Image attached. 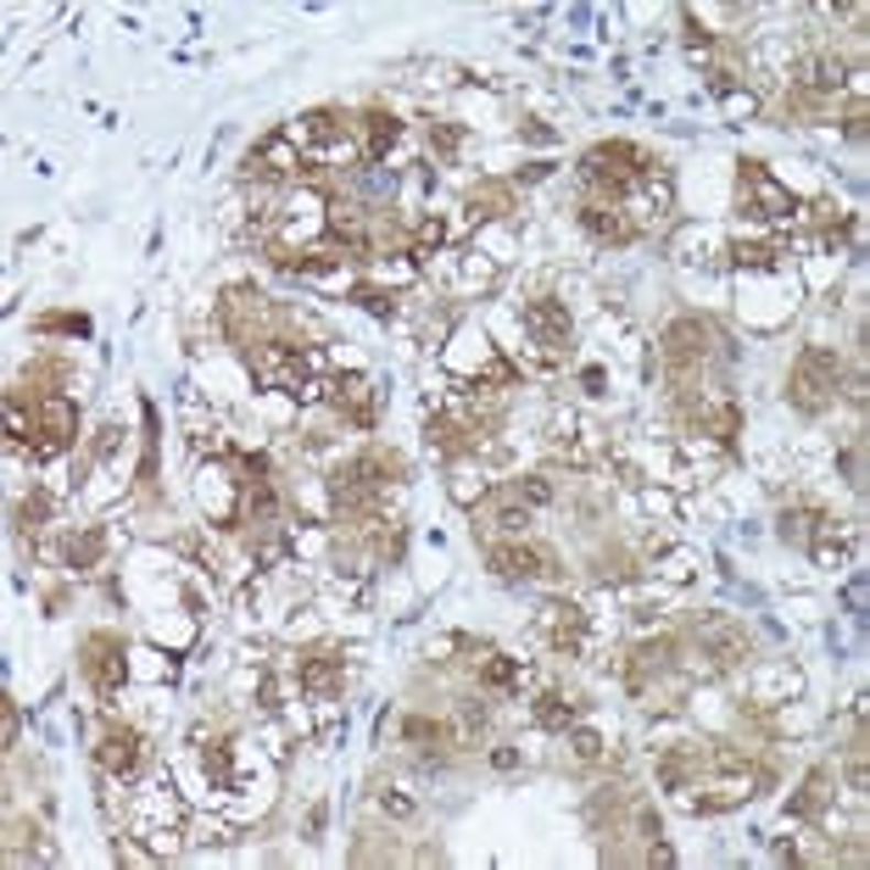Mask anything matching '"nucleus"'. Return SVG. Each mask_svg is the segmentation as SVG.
Wrapping results in <instances>:
<instances>
[{"instance_id": "f257e3e1", "label": "nucleus", "mask_w": 870, "mask_h": 870, "mask_svg": "<svg viewBox=\"0 0 870 870\" xmlns=\"http://www.w3.org/2000/svg\"><path fill=\"white\" fill-rule=\"evenodd\" d=\"M580 173H586V185L602 191V196H626L637 180H648L653 173V156L626 145V140H608V145H591L580 156Z\"/></svg>"}, {"instance_id": "f03ea898", "label": "nucleus", "mask_w": 870, "mask_h": 870, "mask_svg": "<svg viewBox=\"0 0 870 870\" xmlns=\"http://www.w3.org/2000/svg\"><path fill=\"white\" fill-rule=\"evenodd\" d=\"M837 385H842V358L831 352V346H804L793 374H787V402L798 413H820L837 396Z\"/></svg>"}, {"instance_id": "7ed1b4c3", "label": "nucleus", "mask_w": 870, "mask_h": 870, "mask_svg": "<svg viewBox=\"0 0 870 870\" xmlns=\"http://www.w3.org/2000/svg\"><path fill=\"white\" fill-rule=\"evenodd\" d=\"M396 475H402V458H396V453H363V458H352V464L335 475V502H340V508H363V502L380 497Z\"/></svg>"}, {"instance_id": "20e7f679", "label": "nucleus", "mask_w": 870, "mask_h": 870, "mask_svg": "<svg viewBox=\"0 0 870 870\" xmlns=\"http://www.w3.org/2000/svg\"><path fill=\"white\" fill-rule=\"evenodd\" d=\"M251 374H257V385H269V391H302L307 374H313V358L302 352V346H291V340H257L251 346Z\"/></svg>"}, {"instance_id": "39448f33", "label": "nucleus", "mask_w": 870, "mask_h": 870, "mask_svg": "<svg viewBox=\"0 0 870 870\" xmlns=\"http://www.w3.org/2000/svg\"><path fill=\"white\" fill-rule=\"evenodd\" d=\"M681 418L692 429L715 435V442H737V429H742V413H737L731 391H681Z\"/></svg>"}, {"instance_id": "423d86ee", "label": "nucleus", "mask_w": 870, "mask_h": 870, "mask_svg": "<svg viewBox=\"0 0 870 870\" xmlns=\"http://www.w3.org/2000/svg\"><path fill=\"white\" fill-rule=\"evenodd\" d=\"M659 346H664V363L670 369H704L715 358V346H720V329L709 318H675Z\"/></svg>"}, {"instance_id": "0eeeda50", "label": "nucleus", "mask_w": 870, "mask_h": 870, "mask_svg": "<svg viewBox=\"0 0 870 870\" xmlns=\"http://www.w3.org/2000/svg\"><path fill=\"white\" fill-rule=\"evenodd\" d=\"M34 435H40V442H29L34 458H56V453H67V447H73V435H78V407H73L62 391H45V396L34 402Z\"/></svg>"}, {"instance_id": "6e6552de", "label": "nucleus", "mask_w": 870, "mask_h": 870, "mask_svg": "<svg viewBox=\"0 0 870 870\" xmlns=\"http://www.w3.org/2000/svg\"><path fill=\"white\" fill-rule=\"evenodd\" d=\"M742 207H748L753 218H793V213H798L793 191L781 185V180H770L764 162H742Z\"/></svg>"}, {"instance_id": "1a4fd4ad", "label": "nucleus", "mask_w": 870, "mask_h": 870, "mask_svg": "<svg viewBox=\"0 0 870 870\" xmlns=\"http://www.w3.org/2000/svg\"><path fill=\"white\" fill-rule=\"evenodd\" d=\"M486 558H491V569L502 580H547V575H558V558L547 547H531V542H491Z\"/></svg>"}, {"instance_id": "9d476101", "label": "nucleus", "mask_w": 870, "mask_h": 870, "mask_svg": "<svg viewBox=\"0 0 870 870\" xmlns=\"http://www.w3.org/2000/svg\"><path fill=\"white\" fill-rule=\"evenodd\" d=\"M96 764H101L107 775H118V781H134L140 764H145V742H140V731L112 726V731L101 737V748H96Z\"/></svg>"}, {"instance_id": "9b49d317", "label": "nucleus", "mask_w": 870, "mask_h": 870, "mask_svg": "<svg viewBox=\"0 0 870 870\" xmlns=\"http://www.w3.org/2000/svg\"><path fill=\"white\" fill-rule=\"evenodd\" d=\"M84 675L101 686V698H118V686H123V642L118 637H90L84 642Z\"/></svg>"}, {"instance_id": "f8f14e48", "label": "nucleus", "mask_w": 870, "mask_h": 870, "mask_svg": "<svg viewBox=\"0 0 870 870\" xmlns=\"http://www.w3.org/2000/svg\"><path fill=\"white\" fill-rule=\"evenodd\" d=\"M291 173H302V156H296V145L285 134H269L246 156V180H269L274 185V180H291Z\"/></svg>"}, {"instance_id": "ddd939ff", "label": "nucleus", "mask_w": 870, "mask_h": 870, "mask_svg": "<svg viewBox=\"0 0 870 870\" xmlns=\"http://www.w3.org/2000/svg\"><path fill=\"white\" fill-rule=\"evenodd\" d=\"M781 536H787L793 547H809V553L831 558V536H837V525H831L826 513H815V508H793V513H781Z\"/></svg>"}, {"instance_id": "4468645a", "label": "nucleus", "mask_w": 870, "mask_h": 870, "mask_svg": "<svg viewBox=\"0 0 870 870\" xmlns=\"http://www.w3.org/2000/svg\"><path fill=\"white\" fill-rule=\"evenodd\" d=\"M475 519H480V531H491V536H525V525H531V508L513 497V486L508 491H497V497H486L480 508H475Z\"/></svg>"}, {"instance_id": "2eb2a0df", "label": "nucleus", "mask_w": 870, "mask_h": 870, "mask_svg": "<svg viewBox=\"0 0 870 870\" xmlns=\"http://www.w3.org/2000/svg\"><path fill=\"white\" fill-rule=\"evenodd\" d=\"M698 648H704V659H715L720 670H731V664L748 659V631L731 626V620H704L698 626Z\"/></svg>"}, {"instance_id": "dca6fc26", "label": "nucleus", "mask_w": 870, "mask_h": 870, "mask_svg": "<svg viewBox=\"0 0 870 870\" xmlns=\"http://www.w3.org/2000/svg\"><path fill=\"white\" fill-rule=\"evenodd\" d=\"M525 329L547 346V352H564L569 346V307L564 302H525Z\"/></svg>"}, {"instance_id": "f3484780", "label": "nucleus", "mask_w": 870, "mask_h": 870, "mask_svg": "<svg viewBox=\"0 0 870 870\" xmlns=\"http://www.w3.org/2000/svg\"><path fill=\"white\" fill-rule=\"evenodd\" d=\"M580 229L597 235V240H615V246L637 240V224H631L615 202H586V207H580Z\"/></svg>"}, {"instance_id": "a211bd4d", "label": "nucleus", "mask_w": 870, "mask_h": 870, "mask_svg": "<svg viewBox=\"0 0 870 870\" xmlns=\"http://www.w3.org/2000/svg\"><path fill=\"white\" fill-rule=\"evenodd\" d=\"M542 626H547V642H553L558 653H580V648H586V615H580L575 602H553Z\"/></svg>"}, {"instance_id": "6ab92c4d", "label": "nucleus", "mask_w": 870, "mask_h": 870, "mask_svg": "<svg viewBox=\"0 0 870 870\" xmlns=\"http://www.w3.org/2000/svg\"><path fill=\"white\" fill-rule=\"evenodd\" d=\"M340 681H346V659H335V653H307L302 659V686L318 692V698H329Z\"/></svg>"}, {"instance_id": "aec40b11", "label": "nucleus", "mask_w": 870, "mask_h": 870, "mask_svg": "<svg viewBox=\"0 0 870 870\" xmlns=\"http://www.w3.org/2000/svg\"><path fill=\"white\" fill-rule=\"evenodd\" d=\"M831 787H837V770H815L804 787H798V798L787 804V815L793 820H809V815H820L826 804H831Z\"/></svg>"}, {"instance_id": "412c9836", "label": "nucleus", "mask_w": 870, "mask_h": 870, "mask_svg": "<svg viewBox=\"0 0 870 870\" xmlns=\"http://www.w3.org/2000/svg\"><path fill=\"white\" fill-rule=\"evenodd\" d=\"M675 670V642H642L637 653H631V681L642 686V681H653V675H670Z\"/></svg>"}, {"instance_id": "4be33fe9", "label": "nucleus", "mask_w": 870, "mask_h": 870, "mask_svg": "<svg viewBox=\"0 0 870 870\" xmlns=\"http://www.w3.org/2000/svg\"><path fill=\"white\" fill-rule=\"evenodd\" d=\"M396 140H402V123H396L391 112H369V118H363V156H369V162H380Z\"/></svg>"}, {"instance_id": "5701e85b", "label": "nucleus", "mask_w": 870, "mask_h": 870, "mask_svg": "<svg viewBox=\"0 0 870 870\" xmlns=\"http://www.w3.org/2000/svg\"><path fill=\"white\" fill-rule=\"evenodd\" d=\"M340 413H352L358 424H369L374 418V396H369V385L363 380H335V396H329Z\"/></svg>"}, {"instance_id": "b1692460", "label": "nucleus", "mask_w": 870, "mask_h": 870, "mask_svg": "<svg viewBox=\"0 0 870 870\" xmlns=\"http://www.w3.org/2000/svg\"><path fill=\"white\" fill-rule=\"evenodd\" d=\"M202 508L218 519V525H229L235 519V486L224 475H202Z\"/></svg>"}, {"instance_id": "393cba45", "label": "nucleus", "mask_w": 870, "mask_h": 870, "mask_svg": "<svg viewBox=\"0 0 870 870\" xmlns=\"http://www.w3.org/2000/svg\"><path fill=\"white\" fill-rule=\"evenodd\" d=\"M340 134H346V118L329 112V107H318V112L302 118V140H313V145H329V140H340Z\"/></svg>"}, {"instance_id": "a878e982", "label": "nucleus", "mask_w": 870, "mask_h": 870, "mask_svg": "<svg viewBox=\"0 0 870 870\" xmlns=\"http://www.w3.org/2000/svg\"><path fill=\"white\" fill-rule=\"evenodd\" d=\"M101 547H107V536H101V531H84V536H67L62 558H67V569H90V564L101 558Z\"/></svg>"}, {"instance_id": "bb28decb", "label": "nucleus", "mask_w": 870, "mask_h": 870, "mask_svg": "<svg viewBox=\"0 0 870 870\" xmlns=\"http://www.w3.org/2000/svg\"><path fill=\"white\" fill-rule=\"evenodd\" d=\"M731 257H737V269H775L787 251L770 246V240H737V251H731Z\"/></svg>"}, {"instance_id": "cd10ccee", "label": "nucleus", "mask_w": 870, "mask_h": 870, "mask_svg": "<svg viewBox=\"0 0 870 870\" xmlns=\"http://www.w3.org/2000/svg\"><path fill=\"white\" fill-rule=\"evenodd\" d=\"M469 213L475 218H502V213H513V196L502 185H480V191H469Z\"/></svg>"}, {"instance_id": "c85d7f7f", "label": "nucleus", "mask_w": 870, "mask_h": 870, "mask_svg": "<svg viewBox=\"0 0 870 870\" xmlns=\"http://www.w3.org/2000/svg\"><path fill=\"white\" fill-rule=\"evenodd\" d=\"M536 720H542L547 731H569V726H575V704L564 698V692H547V698L536 704Z\"/></svg>"}, {"instance_id": "c756f323", "label": "nucleus", "mask_w": 870, "mask_h": 870, "mask_svg": "<svg viewBox=\"0 0 870 870\" xmlns=\"http://www.w3.org/2000/svg\"><path fill=\"white\" fill-rule=\"evenodd\" d=\"M569 748H575V764H597L608 753V742L597 731H569Z\"/></svg>"}, {"instance_id": "7c9ffc66", "label": "nucleus", "mask_w": 870, "mask_h": 870, "mask_svg": "<svg viewBox=\"0 0 870 870\" xmlns=\"http://www.w3.org/2000/svg\"><path fill=\"white\" fill-rule=\"evenodd\" d=\"M480 675H486L491 686H513V681H519V664H508V659L486 653V659H480Z\"/></svg>"}, {"instance_id": "2f4dec72", "label": "nucleus", "mask_w": 870, "mask_h": 870, "mask_svg": "<svg viewBox=\"0 0 870 870\" xmlns=\"http://www.w3.org/2000/svg\"><path fill=\"white\" fill-rule=\"evenodd\" d=\"M40 329H51V335H90V318H73V313H51V318H40Z\"/></svg>"}, {"instance_id": "473e14b6", "label": "nucleus", "mask_w": 870, "mask_h": 870, "mask_svg": "<svg viewBox=\"0 0 870 870\" xmlns=\"http://www.w3.org/2000/svg\"><path fill=\"white\" fill-rule=\"evenodd\" d=\"M513 497L519 502H553V486L547 480H513Z\"/></svg>"}, {"instance_id": "72a5a7b5", "label": "nucleus", "mask_w": 870, "mask_h": 870, "mask_svg": "<svg viewBox=\"0 0 870 870\" xmlns=\"http://www.w3.org/2000/svg\"><path fill=\"white\" fill-rule=\"evenodd\" d=\"M207 775H213V781H229V742H213V748H207Z\"/></svg>"}, {"instance_id": "f704fd0d", "label": "nucleus", "mask_w": 870, "mask_h": 870, "mask_svg": "<svg viewBox=\"0 0 870 870\" xmlns=\"http://www.w3.org/2000/svg\"><path fill=\"white\" fill-rule=\"evenodd\" d=\"M429 145L442 151V156H453V151H458V129H453V123H435V129H429Z\"/></svg>"}, {"instance_id": "c9c22d12", "label": "nucleus", "mask_w": 870, "mask_h": 870, "mask_svg": "<svg viewBox=\"0 0 870 870\" xmlns=\"http://www.w3.org/2000/svg\"><path fill=\"white\" fill-rule=\"evenodd\" d=\"M809 224H815V229H831V224H842V207H831V202H815V207H809Z\"/></svg>"}, {"instance_id": "e433bc0d", "label": "nucleus", "mask_w": 870, "mask_h": 870, "mask_svg": "<svg viewBox=\"0 0 870 870\" xmlns=\"http://www.w3.org/2000/svg\"><path fill=\"white\" fill-rule=\"evenodd\" d=\"M380 804H385V815H396V820H407V815H413V798H407V793H396V787H391V793H380Z\"/></svg>"}, {"instance_id": "4c0bfd02", "label": "nucleus", "mask_w": 870, "mask_h": 870, "mask_svg": "<svg viewBox=\"0 0 870 870\" xmlns=\"http://www.w3.org/2000/svg\"><path fill=\"white\" fill-rule=\"evenodd\" d=\"M45 513H51V502H45V497H29L18 519H23V525H40V519H45Z\"/></svg>"}, {"instance_id": "58836bf2", "label": "nucleus", "mask_w": 870, "mask_h": 870, "mask_svg": "<svg viewBox=\"0 0 870 870\" xmlns=\"http://www.w3.org/2000/svg\"><path fill=\"white\" fill-rule=\"evenodd\" d=\"M358 302H363L369 313H391V296H385V291H369V285H363V291H358Z\"/></svg>"}, {"instance_id": "ea45409f", "label": "nucleus", "mask_w": 870, "mask_h": 870, "mask_svg": "<svg viewBox=\"0 0 870 870\" xmlns=\"http://www.w3.org/2000/svg\"><path fill=\"white\" fill-rule=\"evenodd\" d=\"M413 240H418V246H442V224H435V218H424V224L413 229Z\"/></svg>"}, {"instance_id": "a19ab883", "label": "nucleus", "mask_w": 870, "mask_h": 870, "mask_svg": "<svg viewBox=\"0 0 870 870\" xmlns=\"http://www.w3.org/2000/svg\"><path fill=\"white\" fill-rule=\"evenodd\" d=\"M12 737H18V709L7 704V709H0V742H7V748H12Z\"/></svg>"}, {"instance_id": "79ce46f5", "label": "nucleus", "mask_w": 870, "mask_h": 870, "mask_svg": "<svg viewBox=\"0 0 870 870\" xmlns=\"http://www.w3.org/2000/svg\"><path fill=\"white\" fill-rule=\"evenodd\" d=\"M491 764H497V770H513V764H519V753H513V748H497V753H491Z\"/></svg>"}]
</instances>
